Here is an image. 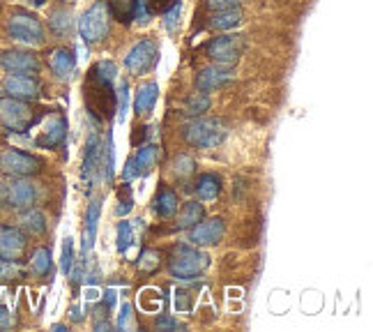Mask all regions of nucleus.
I'll return each mask as SVG.
<instances>
[{
  "instance_id": "obj_1",
  "label": "nucleus",
  "mask_w": 373,
  "mask_h": 332,
  "mask_svg": "<svg viewBox=\"0 0 373 332\" xmlns=\"http://www.w3.org/2000/svg\"><path fill=\"white\" fill-rule=\"evenodd\" d=\"M109 23H111L109 3L97 0L79 19V35L86 44H99L106 37V32H109Z\"/></svg>"
},
{
  "instance_id": "obj_2",
  "label": "nucleus",
  "mask_w": 373,
  "mask_h": 332,
  "mask_svg": "<svg viewBox=\"0 0 373 332\" xmlns=\"http://www.w3.org/2000/svg\"><path fill=\"white\" fill-rule=\"evenodd\" d=\"M210 265L207 254L196 249V245H178L171 256L169 270L176 279H196Z\"/></svg>"
},
{
  "instance_id": "obj_3",
  "label": "nucleus",
  "mask_w": 373,
  "mask_h": 332,
  "mask_svg": "<svg viewBox=\"0 0 373 332\" xmlns=\"http://www.w3.org/2000/svg\"><path fill=\"white\" fill-rule=\"evenodd\" d=\"M185 139L189 146L210 151L226 139V124L217 118H196L185 127Z\"/></svg>"
},
{
  "instance_id": "obj_4",
  "label": "nucleus",
  "mask_w": 373,
  "mask_h": 332,
  "mask_svg": "<svg viewBox=\"0 0 373 332\" xmlns=\"http://www.w3.org/2000/svg\"><path fill=\"white\" fill-rule=\"evenodd\" d=\"M0 124L14 134H23L35 124V111L30 109L28 102L14 97H0Z\"/></svg>"
},
{
  "instance_id": "obj_5",
  "label": "nucleus",
  "mask_w": 373,
  "mask_h": 332,
  "mask_svg": "<svg viewBox=\"0 0 373 332\" xmlns=\"http://www.w3.org/2000/svg\"><path fill=\"white\" fill-rule=\"evenodd\" d=\"M7 35L23 46H39V44H44L46 32L37 16L16 12L10 16V21H7Z\"/></svg>"
},
{
  "instance_id": "obj_6",
  "label": "nucleus",
  "mask_w": 373,
  "mask_h": 332,
  "mask_svg": "<svg viewBox=\"0 0 373 332\" xmlns=\"http://www.w3.org/2000/svg\"><path fill=\"white\" fill-rule=\"evenodd\" d=\"M37 201V189L26 178L0 182V203L12 210H28Z\"/></svg>"
},
{
  "instance_id": "obj_7",
  "label": "nucleus",
  "mask_w": 373,
  "mask_h": 332,
  "mask_svg": "<svg viewBox=\"0 0 373 332\" xmlns=\"http://www.w3.org/2000/svg\"><path fill=\"white\" fill-rule=\"evenodd\" d=\"M159 63V44L155 39H140L129 49L127 58H124V68L134 77H143V74L152 72Z\"/></svg>"
},
{
  "instance_id": "obj_8",
  "label": "nucleus",
  "mask_w": 373,
  "mask_h": 332,
  "mask_svg": "<svg viewBox=\"0 0 373 332\" xmlns=\"http://www.w3.org/2000/svg\"><path fill=\"white\" fill-rule=\"evenodd\" d=\"M0 171L12 178H28L41 171V160L30 153L10 148V151L0 153Z\"/></svg>"
},
{
  "instance_id": "obj_9",
  "label": "nucleus",
  "mask_w": 373,
  "mask_h": 332,
  "mask_svg": "<svg viewBox=\"0 0 373 332\" xmlns=\"http://www.w3.org/2000/svg\"><path fill=\"white\" fill-rule=\"evenodd\" d=\"M3 90L7 97L21 99V102H35L41 93V86L35 74H7L3 79Z\"/></svg>"
},
{
  "instance_id": "obj_10",
  "label": "nucleus",
  "mask_w": 373,
  "mask_h": 332,
  "mask_svg": "<svg viewBox=\"0 0 373 332\" xmlns=\"http://www.w3.org/2000/svg\"><path fill=\"white\" fill-rule=\"evenodd\" d=\"M244 51V37L242 35H223L212 39L207 44V56L219 65H233L240 60Z\"/></svg>"
},
{
  "instance_id": "obj_11",
  "label": "nucleus",
  "mask_w": 373,
  "mask_h": 332,
  "mask_svg": "<svg viewBox=\"0 0 373 332\" xmlns=\"http://www.w3.org/2000/svg\"><path fill=\"white\" fill-rule=\"evenodd\" d=\"M0 68L7 74H37L39 60L35 53L21 51V49H10L0 53Z\"/></svg>"
},
{
  "instance_id": "obj_12",
  "label": "nucleus",
  "mask_w": 373,
  "mask_h": 332,
  "mask_svg": "<svg viewBox=\"0 0 373 332\" xmlns=\"http://www.w3.org/2000/svg\"><path fill=\"white\" fill-rule=\"evenodd\" d=\"M26 234L16 226H0V259L19 261L26 252Z\"/></svg>"
},
{
  "instance_id": "obj_13",
  "label": "nucleus",
  "mask_w": 373,
  "mask_h": 332,
  "mask_svg": "<svg viewBox=\"0 0 373 332\" xmlns=\"http://www.w3.org/2000/svg\"><path fill=\"white\" fill-rule=\"evenodd\" d=\"M235 72L230 65H210V68L201 70V74L196 77V88L201 93H210V90H217L221 86H226L228 81H233Z\"/></svg>"
},
{
  "instance_id": "obj_14",
  "label": "nucleus",
  "mask_w": 373,
  "mask_h": 332,
  "mask_svg": "<svg viewBox=\"0 0 373 332\" xmlns=\"http://www.w3.org/2000/svg\"><path fill=\"white\" fill-rule=\"evenodd\" d=\"M223 234H226V226H223V222L219 217L207 219V222L201 219L196 226H192V236H189V240H192L196 247H210V245L221 243Z\"/></svg>"
},
{
  "instance_id": "obj_15",
  "label": "nucleus",
  "mask_w": 373,
  "mask_h": 332,
  "mask_svg": "<svg viewBox=\"0 0 373 332\" xmlns=\"http://www.w3.org/2000/svg\"><path fill=\"white\" fill-rule=\"evenodd\" d=\"M67 136V120L63 115H53L44 124V129L39 132V136L35 139V146L39 148H55L63 143V139Z\"/></svg>"
},
{
  "instance_id": "obj_16",
  "label": "nucleus",
  "mask_w": 373,
  "mask_h": 332,
  "mask_svg": "<svg viewBox=\"0 0 373 332\" xmlns=\"http://www.w3.org/2000/svg\"><path fill=\"white\" fill-rule=\"evenodd\" d=\"M99 162H102V141H99V134L93 129L86 143V157H83V182H86V187H90V182H93Z\"/></svg>"
},
{
  "instance_id": "obj_17",
  "label": "nucleus",
  "mask_w": 373,
  "mask_h": 332,
  "mask_svg": "<svg viewBox=\"0 0 373 332\" xmlns=\"http://www.w3.org/2000/svg\"><path fill=\"white\" fill-rule=\"evenodd\" d=\"M48 65H51V70L58 79H70L77 72V56L67 46L53 49L51 58H48Z\"/></svg>"
},
{
  "instance_id": "obj_18",
  "label": "nucleus",
  "mask_w": 373,
  "mask_h": 332,
  "mask_svg": "<svg viewBox=\"0 0 373 332\" xmlns=\"http://www.w3.org/2000/svg\"><path fill=\"white\" fill-rule=\"evenodd\" d=\"M157 99H159V86L155 81H148L143 86H138L136 95H134V111L138 115H145L155 109Z\"/></svg>"
},
{
  "instance_id": "obj_19",
  "label": "nucleus",
  "mask_w": 373,
  "mask_h": 332,
  "mask_svg": "<svg viewBox=\"0 0 373 332\" xmlns=\"http://www.w3.org/2000/svg\"><path fill=\"white\" fill-rule=\"evenodd\" d=\"M99 215H102V203L93 201L88 205L86 212V229H83V254L90 252L97 238V226H99Z\"/></svg>"
},
{
  "instance_id": "obj_20",
  "label": "nucleus",
  "mask_w": 373,
  "mask_h": 332,
  "mask_svg": "<svg viewBox=\"0 0 373 332\" xmlns=\"http://www.w3.org/2000/svg\"><path fill=\"white\" fill-rule=\"evenodd\" d=\"M242 23V10L240 7H228V10H217L210 19V28L214 30H233Z\"/></svg>"
},
{
  "instance_id": "obj_21",
  "label": "nucleus",
  "mask_w": 373,
  "mask_h": 332,
  "mask_svg": "<svg viewBox=\"0 0 373 332\" xmlns=\"http://www.w3.org/2000/svg\"><path fill=\"white\" fill-rule=\"evenodd\" d=\"M221 194V178L214 173H203L196 180V196L198 201H214Z\"/></svg>"
},
{
  "instance_id": "obj_22",
  "label": "nucleus",
  "mask_w": 373,
  "mask_h": 332,
  "mask_svg": "<svg viewBox=\"0 0 373 332\" xmlns=\"http://www.w3.org/2000/svg\"><path fill=\"white\" fill-rule=\"evenodd\" d=\"M21 231H26L30 236H41L46 231V217L44 212L37 210V208H28L21 215Z\"/></svg>"
},
{
  "instance_id": "obj_23",
  "label": "nucleus",
  "mask_w": 373,
  "mask_h": 332,
  "mask_svg": "<svg viewBox=\"0 0 373 332\" xmlns=\"http://www.w3.org/2000/svg\"><path fill=\"white\" fill-rule=\"evenodd\" d=\"M48 26L60 37H67L74 30V14L70 7H58V10L51 12V19H48Z\"/></svg>"
},
{
  "instance_id": "obj_24",
  "label": "nucleus",
  "mask_w": 373,
  "mask_h": 332,
  "mask_svg": "<svg viewBox=\"0 0 373 332\" xmlns=\"http://www.w3.org/2000/svg\"><path fill=\"white\" fill-rule=\"evenodd\" d=\"M203 215H205V210H203V203L201 201H189V203L182 205L176 226L178 229H192V226H196V224L203 219Z\"/></svg>"
},
{
  "instance_id": "obj_25",
  "label": "nucleus",
  "mask_w": 373,
  "mask_h": 332,
  "mask_svg": "<svg viewBox=\"0 0 373 332\" xmlns=\"http://www.w3.org/2000/svg\"><path fill=\"white\" fill-rule=\"evenodd\" d=\"M178 194L173 192V189H162L159 194L155 198V212L159 215V217H173V215L178 212Z\"/></svg>"
},
{
  "instance_id": "obj_26",
  "label": "nucleus",
  "mask_w": 373,
  "mask_h": 332,
  "mask_svg": "<svg viewBox=\"0 0 373 332\" xmlns=\"http://www.w3.org/2000/svg\"><path fill=\"white\" fill-rule=\"evenodd\" d=\"M131 160H134L138 176H148L157 164V146H140L136 157H131Z\"/></svg>"
},
{
  "instance_id": "obj_27",
  "label": "nucleus",
  "mask_w": 373,
  "mask_h": 332,
  "mask_svg": "<svg viewBox=\"0 0 373 332\" xmlns=\"http://www.w3.org/2000/svg\"><path fill=\"white\" fill-rule=\"evenodd\" d=\"M51 265H53V259H51V249L46 247H37L35 252H32V259H30V268L35 275L44 277L51 272Z\"/></svg>"
},
{
  "instance_id": "obj_28",
  "label": "nucleus",
  "mask_w": 373,
  "mask_h": 332,
  "mask_svg": "<svg viewBox=\"0 0 373 332\" xmlns=\"http://www.w3.org/2000/svg\"><path fill=\"white\" fill-rule=\"evenodd\" d=\"M93 79L102 86H113V81L118 79V65L113 60H99L93 70Z\"/></svg>"
},
{
  "instance_id": "obj_29",
  "label": "nucleus",
  "mask_w": 373,
  "mask_h": 332,
  "mask_svg": "<svg viewBox=\"0 0 373 332\" xmlns=\"http://www.w3.org/2000/svg\"><path fill=\"white\" fill-rule=\"evenodd\" d=\"M210 97H207V93H194L192 97H187V102H185V111L187 115H192V118H196V115H203L207 109H210Z\"/></svg>"
},
{
  "instance_id": "obj_30",
  "label": "nucleus",
  "mask_w": 373,
  "mask_h": 332,
  "mask_svg": "<svg viewBox=\"0 0 373 332\" xmlns=\"http://www.w3.org/2000/svg\"><path fill=\"white\" fill-rule=\"evenodd\" d=\"M131 245H134V229H131L129 222H120L118 224V252L127 254Z\"/></svg>"
},
{
  "instance_id": "obj_31",
  "label": "nucleus",
  "mask_w": 373,
  "mask_h": 332,
  "mask_svg": "<svg viewBox=\"0 0 373 332\" xmlns=\"http://www.w3.org/2000/svg\"><path fill=\"white\" fill-rule=\"evenodd\" d=\"M159 268V252H155V249H145V252H140L138 256V270L140 272H155Z\"/></svg>"
},
{
  "instance_id": "obj_32",
  "label": "nucleus",
  "mask_w": 373,
  "mask_h": 332,
  "mask_svg": "<svg viewBox=\"0 0 373 332\" xmlns=\"http://www.w3.org/2000/svg\"><path fill=\"white\" fill-rule=\"evenodd\" d=\"M196 169V162L192 155H178L176 160H173V171H176V176L185 178V176H192Z\"/></svg>"
},
{
  "instance_id": "obj_33",
  "label": "nucleus",
  "mask_w": 373,
  "mask_h": 332,
  "mask_svg": "<svg viewBox=\"0 0 373 332\" xmlns=\"http://www.w3.org/2000/svg\"><path fill=\"white\" fill-rule=\"evenodd\" d=\"M180 12H182L180 0H178V3H173L169 10H166L162 23H164V28L169 30V32H176L178 30V26H180Z\"/></svg>"
},
{
  "instance_id": "obj_34",
  "label": "nucleus",
  "mask_w": 373,
  "mask_h": 332,
  "mask_svg": "<svg viewBox=\"0 0 373 332\" xmlns=\"http://www.w3.org/2000/svg\"><path fill=\"white\" fill-rule=\"evenodd\" d=\"M127 104H129V83L122 81L118 86V122H124L127 118Z\"/></svg>"
},
{
  "instance_id": "obj_35",
  "label": "nucleus",
  "mask_w": 373,
  "mask_h": 332,
  "mask_svg": "<svg viewBox=\"0 0 373 332\" xmlns=\"http://www.w3.org/2000/svg\"><path fill=\"white\" fill-rule=\"evenodd\" d=\"M109 10H113V14L118 16L120 21H129L131 10H134V0H111Z\"/></svg>"
},
{
  "instance_id": "obj_36",
  "label": "nucleus",
  "mask_w": 373,
  "mask_h": 332,
  "mask_svg": "<svg viewBox=\"0 0 373 332\" xmlns=\"http://www.w3.org/2000/svg\"><path fill=\"white\" fill-rule=\"evenodd\" d=\"M152 16L150 10V0H134V10H131V19H136L138 23H148Z\"/></svg>"
},
{
  "instance_id": "obj_37",
  "label": "nucleus",
  "mask_w": 373,
  "mask_h": 332,
  "mask_svg": "<svg viewBox=\"0 0 373 332\" xmlns=\"http://www.w3.org/2000/svg\"><path fill=\"white\" fill-rule=\"evenodd\" d=\"M16 277H21V268L16 261L0 259V281H12Z\"/></svg>"
},
{
  "instance_id": "obj_38",
  "label": "nucleus",
  "mask_w": 373,
  "mask_h": 332,
  "mask_svg": "<svg viewBox=\"0 0 373 332\" xmlns=\"http://www.w3.org/2000/svg\"><path fill=\"white\" fill-rule=\"evenodd\" d=\"M72 265H74V243H72V238H65V243H63V259H60V270L65 272V275H70Z\"/></svg>"
},
{
  "instance_id": "obj_39",
  "label": "nucleus",
  "mask_w": 373,
  "mask_h": 332,
  "mask_svg": "<svg viewBox=\"0 0 373 332\" xmlns=\"http://www.w3.org/2000/svg\"><path fill=\"white\" fill-rule=\"evenodd\" d=\"M155 328L159 332H164V330H182L185 326H182V323L178 319H173V317H159L155 321Z\"/></svg>"
},
{
  "instance_id": "obj_40",
  "label": "nucleus",
  "mask_w": 373,
  "mask_h": 332,
  "mask_svg": "<svg viewBox=\"0 0 373 332\" xmlns=\"http://www.w3.org/2000/svg\"><path fill=\"white\" fill-rule=\"evenodd\" d=\"M131 208H134V201H131L129 187H124V198L120 196V203H118V208H115V215H118V217H124V215H129Z\"/></svg>"
},
{
  "instance_id": "obj_41",
  "label": "nucleus",
  "mask_w": 373,
  "mask_h": 332,
  "mask_svg": "<svg viewBox=\"0 0 373 332\" xmlns=\"http://www.w3.org/2000/svg\"><path fill=\"white\" fill-rule=\"evenodd\" d=\"M118 328H122V330L131 328V307H129L127 302H122V307H120V314H118Z\"/></svg>"
},
{
  "instance_id": "obj_42",
  "label": "nucleus",
  "mask_w": 373,
  "mask_h": 332,
  "mask_svg": "<svg viewBox=\"0 0 373 332\" xmlns=\"http://www.w3.org/2000/svg\"><path fill=\"white\" fill-rule=\"evenodd\" d=\"M212 10H228V7H237V0H210Z\"/></svg>"
},
{
  "instance_id": "obj_43",
  "label": "nucleus",
  "mask_w": 373,
  "mask_h": 332,
  "mask_svg": "<svg viewBox=\"0 0 373 332\" xmlns=\"http://www.w3.org/2000/svg\"><path fill=\"white\" fill-rule=\"evenodd\" d=\"M176 307H178V309H182V312L189 309V302H187V293H185V290H178V293H176Z\"/></svg>"
},
{
  "instance_id": "obj_44",
  "label": "nucleus",
  "mask_w": 373,
  "mask_h": 332,
  "mask_svg": "<svg viewBox=\"0 0 373 332\" xmlns=\"http://www.w3.org/2000/svg\"><path fill=\"white\" fill-rule=\"evenodd\" d=\"M10 326H12V314L5 307H0V328H10Z\"/></svg>"
},
{
  "instance_id": "obj_45",
  "label": "nucleus",
  "mask_w": 373,
  "mask_h": 332,
  "mask_svg": "<svg viewBox=\"0 0 373 332\" xmlns=\"http://www.w3.org/2000/svg\"><path fill=\"white\" fill-rule=\"evenodd\" d=\"M138 173H136V166H134V160H129L127 166H124V180H131V178H136Z\"/></svg>"
},
{
  "instance_id": "obj_46",
  "label": "nucleus",
  "mask_w": 373,
  "mask_h": 332,
  "mask_svg": "<svg viewBox=\"0 0 373 332\" xmlns=\"http://www.w3.org/2000/svg\"><path fill=\"white\" fill-rule=\"evenodd\" d=\"M70 314H72V321H77V323L83 319V317H81V312H79V307H72V312H70Z\"/></svg>"
},
{
  "instance_id": "obj_47",
  "label": "nucleus",
  "mask_w": 373,
  "mask_h": 332,
  "mask_svg": "<svg viewBox=\"0 0 373 332\" xmlns=\"http://www.w3.org/2000/svg\"><path fill=\"white\" fill-rule=\"evenodd\" d=\"M23 3H30V5H35V7H41L46 3V0H23Z\"/></svg>"
},
{
  "instance_id": "obj_48",
  "label": "nucleus",
  "mask_w": 373,
  "mask_h": 332,
  "mask_svg": "<svg viewBox=\"0 0 373 332\" xmlns=\"http://www.w3.org/2000/svg\"><path fill=\"white\" fill-rule=\"evenodd\" d=\"M53 330H67V326H63V323H55Z\"/></svg>"
}]
</instances>
